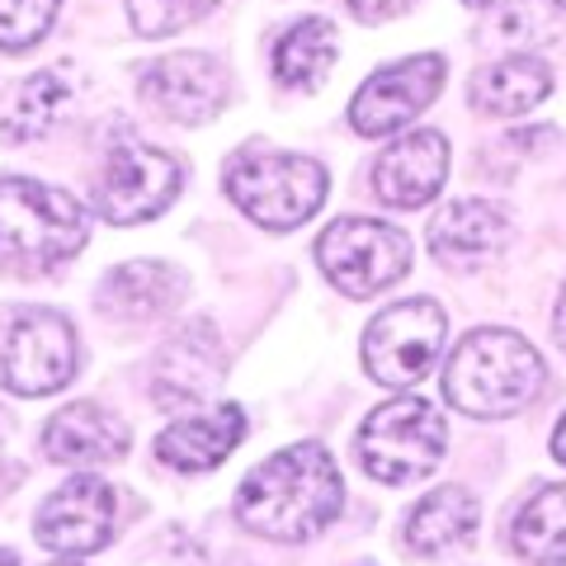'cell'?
Wrapping results in <instances>:
<instances>
[{"label": "cell", "instance_id": "cell-2", "mask_svg": "<svg viewBox=\"0 0 566 566\" xmlns=\"http://www.w3.org/2000/svg\"><path fill=\"white\" fill-rule=\"evenodd\" d=\"M547 378L543 354L515 331H472L463 345L453 349L444 392L463 416L476 420H501L524 411L538 397V387Z\"/></svg>", "mask_w": 566, "mask_h": 566}, {"label": "cell", "instance_id": "cell-14", "mask_svg": "<svg viewBox=\"0 0 566 566\" xmlns=\"http://www.w3.org/2000/svg\"><path fill=\"white\" fill-rule=\"evenodd\" d=\"M444 180H449V142L434 128L397 137L374 166L378 199L392 208H424L444 189Z\"/></svg>", "mask_w": 566, "mask_h": 566}, {"label": "cell", "instance_id": "cell-29", "mask_svg": "<svg viewBox=\"0 0 566 566\" xmlns=\"http://www.w3.org/2000/svg\"><path fill=\"white\" fill-rule=\"evenodd\" d=\"M0 566H20V553H10V547H0Z\"/></svg>", "mask_w": 566, "mask_h": 566}, {"label": "cell", "instance_id": "cell-26", "mask_svg": "<svg viewBox=\"0 0 566 566\" xmlns=\"http://www.w3.org/2000/svg\"><path fill=\"white\" fill-rule=\"evenodd\" d=\"M411 0H349V10H354V20H364V24H382V20H392V14H401Z\"/></svg>", "mask_w": 566, "mask_h": 566}, {"label": "cell", "instance_id": "cell-28", "mask_svg": "<svg viewBox=\"0 0 566 566\" xmlns=\"http://www.w3.org/2000/svg\"><path fill=\"white\" fill-rule=\"evenodd\" d=\"M553 458H557V463H566V416H562L557 434H553Z\"/></svg>", "mask_w": 566, "mask_h": 566}, {"label": "cell", "instance_id": "cell-9", "mask_svg": "<svg viewBox=\"0 0 566 566\" xmlns=\"http://www.w3.org/2000/svg\"><path fill=\"white\" fill-rule=\"evenodd\" d=\"M6 387L20 397H48L76 374V331L62 312L33 307L10 326L6 354H0Z\"/></svg>", "mask_w": 566, "mask_h": 566}, {"label": "cell", "instance_id": "cell-20", "mask_svg": "<svg viewBox=\"0 0 566 566\" xmlns=\"http://www.w3.org/2000/svg\"><path fill=\"white\" fill-rule=\"evenodd\" d=\"M553 91V71L538 57H505L486 66L482 76L472 81V104L482 114H495V118H510V114H524Z\"/></svg>", "mask_w": 566, "mask_h": 566}, {"label": "cell", "instance_id": "cell-6", "mask_svg": "<svg viewBox=\"0 0 566 566\" xmlns=\"http://www.w3.org/2000/svg\"><path fill=\"white\" fill-rule=\"evenodd\" d=\"M316 264L345 297H374L411 270V241L378 218H340L316 241Z\"/></svg>", "mask_w": 566, "mask_h": 566}, {"label": "cell", "instance_id": "cell-25", "mask_svg": "<svg viewBox=\"0 0 566 566\" xmlns=\"http://www.w3.org/2000/svg\"><path fill=\"white\" fill-rule=\"evenodd\" d=\"M57 20V0H0V48L29 52Z\"/></svg>", "mask_w": 566, "mask_h": 566}, {"label": "cell", "instance_id": "cell-24", "mask_svg": "<svg viewBox=\"0 0 566 566\" xmlns=\"http://www.w3.org/2000/svg\"><path fill=\"white\" fill-rule=\"evenodd\" d=\"M218 6V0H128V20L142 39H166V33H180L193 20Z\"/></svg>", "mask_w": 566, "mask_h": 566}, {"label": "cell", "instance_id": "cell-30", "mask_svg": "<svg viewBox=\"0 0 566 566\" xmlns=\"http://www.w3.org/2000/svg\"><path fill=\"white\" fill-rule=\"evenodd\" d=\"M468 6H491V0H468Z\"/></svg>", "mask_w": 566, "mask_h": 566}, {"label": "cell", "instance_id": "cell-27", "mask_svg": "<svg viewBox=\"0 0 566 566\" xmlns=\"http://www.w3.org/2000/svg\"><path fill=\"white\" fill-rule=\"evenodd\" d=\"M553 331H557V340L566 345V289H562V297H557V316H553Z\"/></svg>", "mask_w": 566, "mask_h": 566}, {"label": "cell", "instance_id": "cell-10", "mask_svg": "<svg viewBox=\"0 0 566 566\" xmlns=\"http://www.w3.org/2000/svg\"><path fill=\"white\" fill-rule=\"evenodd\" d=\"M444 85V57L434 52H420V57H406L397 66L374 71L359 95L349 99V123L359 137H387L397 133L401 123H411L424 104L439 95Z\"/></svg>", "mask_w": 566, "mask_h": 566}, {"label": "cell", "instance_id": "cell-16", "mask_svg": "<svg viewBox=\"0 0 566 566\" xmlns=\"http://www.w3.org/2000/svg\"><path fill=\"white\" fill-rule=\"evenodd\" d=\"M505 245V212L486 199H458L430 222V255L449 270H472L501 255Z\"/></svg>", "mask_w": 566, "mask_h": 566}, {"label": "cell", "instance_id": "cell-7", "mask_svg": "<svg viewBox=\"0 0 566 566\" xmlns=\"http://www.w3.org/2000/svg\"><path fill=\"white\" fill-rule=\"evenodd\" d=\"M444 312L430 297H411V303H397L374 316V326L364 331V368L368 378L392 387L420 382L439 359V345H444Z\"/></svg>", "mask_w": 566, "mask_h": 566}, {"label": "cell", "instance_id": "cell-17", "mask_svg": "<svg viewBox=\"0 0 566 566\" xmlns=\"http://www.w3.org/2000/svg\"><path fill=\"white\" fill-rule=\"evenodd\" d=\"M241 439H245V411L227 401L218 411L175 420L170 430L156 439V458H161L166 468H180V472H208V468H218Z\"/></svg>", "mask_w": 566, "mask_h": 566}, {"label": "cell", "instance_id": "cell-18", "mask_svg": "<svg viewBox=\"0 0 566 566\" xmlns=\"http://www.w3.org/2000/svg\"><path fill=\"white\" fill-rule=\"evenodd\" d=\"M180 293H185V279L175 274L170 264L137 260V264H118V270L99 283V307L109 316H133V322H147V316L166 312Z\"/></svg>", "mask_w": 566, "mask_h": 566}, {"label": "cell", "instance_id": "cell-31", "mask_svg": "<svg viewBox=\"0 0 566 566\" xmlns=\"http://www.w3.org/2000/svg\"><path fill=\"white\" fill-rule=\"evenodd\" d=\"M52 566H76V562H52Z\"/></svg>", "mask_w": 566, "mask_h": 566}, {"label": "cell", "instance_id": "cell-8", "mask_svg": "<svg viewBox=\"0 0 566 566\" xmlns=\"http://www.w3.org/2000/svg\"><path fill=\"white\" fill-rule=\"evenodd\" d=\"M180 180H185V170L175 156L142 147V142H118L104 156V170L95 180V208H99V218H109L118 227L147 222L175 203Z\"/></svg>", "mask_w": 566, "mask_h": 566}, {"label": "cell", "instance_id": "cell-23", "mask_svg": "<svg viewBox=\"0 0 566 566\" xmlns=\"http://www.w3.org/2000/svg\"><path fill=\"white\" fill-rule=\"evenodd\" d=\"M66 95H71V81L62 71H39V76H29L10 104V118L0 123V137L6 142H39L52 123L62 118Z\"/></svg>", "mask_w": 566, "mask_h": 566}, {"label": "cell", "instance_id": "cell-19", "mask_svg": "<svg viewBox=\"0 0 566 566\" xmlns=\"http://www.w3.org/2000/svg\"><path fill=\"white\" fill-rule=\"evenodd\" d=\"M476 528V501L472 491L463 486H439L434 495H424V501L411 510V520H406V547L411 553H449V547L468 543V534Z\"/></svg>", "mask_w": 566, "mask_h": 566}, {"label": "cell", "instance_id": "cell-13", "mask_svg": "<svg viewBox=\"0 0 566 566\" xmlns=\"http://www.w3.org/2000/svg\"><path fill=\"white\" fill-rule=\"evenodd\" d=\"M142 95L175 123H208L227 104V71L203 52H170L142 71Z\"/></svg>", "mask_w": 566, "mask_h": 566}, {"label": "cell", "instance_id": "cell-5", "mask_svg": "<svg viewBox=\"0 0 566 566\" xmlns=\"http://www.w3.org/2000/svg\"><path fill=\"white\" fill-rule=\"evenodd\" d=\"M444 444H449L444 416L420 397H397L378 406L364 420L359 439H354L364 472L387 486H401V482H416V476L434 472L439 458H444Z\"/></svg>", "mask_w": 566, "mask_h": 566}, {"label": "cell", "instance_id": "cell-1", "mask_svg": "<svg viewBox=\"0 0 566 566\" xmlns=\"http://www.w3.org/2000/svg\"><path fill=\"white\" fill-rule=\"evenodd\" d=\"M340 472L322 444H293L245 476L237 491V520L260 538L307 543L340 515Z\"/></svg>", "mask_w": 566, "mask_h": 566}, {"label": "cell", "instance_id": "cell-32", "mask_svg": "<svg viewBox=\"0 0 566 566\" xmlns=\"http://www.w3.org/2000/svg\"><path fill=\"white\" fill-rule=\"evenodd\" d=\"M553 6H562V10H566V0H553Z\"/></svg>", "mask_w": 566, "mask_h": 566}, {"label": "cell", "instance_id": "cell-15", "mask_svg": "<svg viewBox=\"0 0 566 566\" xmlns=\"http://www.w3.org/2000/svg\"><path fill=\"white\" fill-rule=\"evenodd\" d=\"M133 444V430L95 401H71L43 430V453L52 463H118Z\"/></svg>", "mask_w": 566, "mask_h": 566}, {"label": "cell", "instance_id": "cell-3", "mask_svg": "<svg viewBox=\"0 0 566 566\" xmlns=\"http://www.w3.org/2000/svg\"><path fill=\"white\" fill-rule=\"evenodd\" d=\"M85 208L39 180H0V270L43 274L85 245Z\"/></svg>", "mask_w": 566, "mask_h": 566}, {"label": "cell", "instance_id": "cell-22", "mask_svg": "<svg viewBox=\"0 0 566 566\" xmlns=\"http://www.w3.org/2000/svg\"><path fill=\"white\" fill-rule=\"evenodd\" d=\"M335 66V29L326 20H297L274 48V76L293 91L322 85Z\"/></svg>", "mask_w": 566, "mask_h": 566}, {"label": "cell", "instance_id": "cell-21", "mask_svg": "<svg viewBox=\"0 0 566 566\" xmlns=\"http://www.w3.org/2000/svg\"><path fill=\"white\" fill-rule=\"evenodd\" d=\"M510 543L538 566H566V482L528 495V505L510 524Z\"/></svg>", "mask_w": 566, "mask_h": 566}, {"label": "cell", "instance_id": "cell-4", "mask_svg": "<svg viewBox=\"0 0 566 566\" xmlns=\"http://www.w3.org/2000/svg\"><path fill=\"white\" fill-rule=\"evenodd\" d=\"M227 193L251 222L270 227V232H289V227H303L326 203V170L312 156L255 147V151H237L227 161Z\"/></svg>", "mask_w": 566, "mask_h": 566}, {"label": "cell", "instance_id": "cell-11", "mask_svg": "<svg viewBox=\"0 0 566 566\" xmlns=\"http://www.w3.org/2000/svg\"><path fill=\"white\" fill-rule=\"evenodd\" d=\"M114 538V486L99 476H71L39 510V543L62 557H85Z\"/></svg>", "mask_w": 566, "mask_h": 566}, {"label": "cell", "instance_id": "cell-12", "mask_svg": "<svg viewBox=\"0 0 566 566\" xmlns=\"http://www.w3.org/2000/svg\"><path fill=\"white\" fill-rule=\"evenodd\" d=\"M222 387V345L218 331L208 322H189L166 340V349L156 354V374H151V397L161 411H189L203 406Z\"/></svg>", "mask_w": 566, "mask_h": 566}]
</instances>
